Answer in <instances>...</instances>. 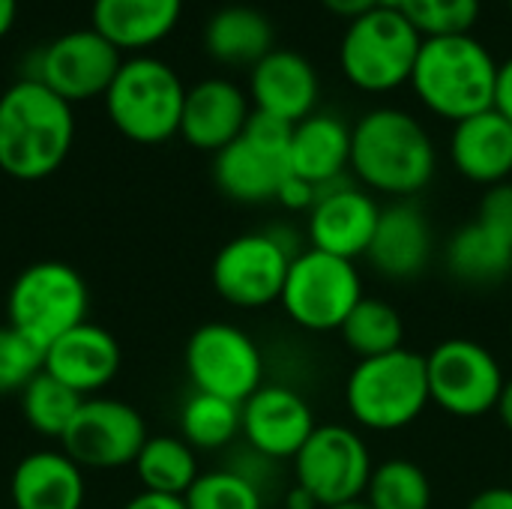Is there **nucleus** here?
<instances>
[{
	"label": "nucleus",
	"mask_w": 512,
	"mask_h": 509,
	"mask_svg": "<svg viewBox=\"0 0 512 509\" xmlns=\"http://www.w3.org/2000/svg\"><path fill=\"white\" fill-rule=\"evenodd\" d=\"M276 201H279L282 207H288V210H306V213H309V210L315 207V201H318V186H312V183H306V180L288 174V180L282 183Z\"/></svg>",
	"instance_id": "nucleus-36"
},
{
	"label": "nucleus",
	"mask_w": 512,
	"mask_h": 509,
	"mask_svg": "<svg viewBox=\"0 0 512 509\" xmlns=\"http://www.w3.org/2000/svg\"><path fill=\"white\" fill-rule=\"evenodd\" d=\"M339 336L357 360H372L405 348V321L393 303L363 297L339 327Z\"/></svg>",
	"instance_id": "nucleus-29"
},
{
	"label": "nucleus",
	"mask_w": 512,
	"mask_h": 509,
	"mask_svg": "<svg viewBox=\"0 0 512 509\" xmlns=\"http://www.w3.org/2000/svg\"><path fill=\"white\" fill-rule=\"evenodd\" d=\"M498 60L471 33L423 39L411 87L438 117L459 123L495 105Z\"/></svg>",
	"instance_id": "nucleus-3"
},
{
	"label": "nucleus",
	"mask_w": 512,
	"mask_h": 509,
	"mask_svg": "<svg viewBox=\"0 0 512 509\" xmlns=\"http://www.w3.org/2000/svg\"><path fill=\"white\" fill-rule=\"evenodd\" d=\"M429 396L456 420H480L498 411L504 393V369L498 357L477 339L453 336L426 354Z\"/></svg>",
	"instance_id": "nucleus-10"
},
{
	"label": "nucleus",
	"mask_w": 512,
	"mask_h": 509,
	"mask_svg": "<svg viewBox=\"0 0 512 509\" xmlns=\"http://www.w3.org/2000/svg\"><path fill=\"white\" fill-rule=\"evenodd\" d=\"M186 372L198 393L243 405L264 384V357L246 330L210 321L186 342Z\"/></svg>",
	"instance_id": "nucleus-12"
},
{
	"label": "nucleus",
	"mask_w": 512,
	"mask_h": 509,
	"mask_svg": "<svg viewBox=\"0 0 512 509\" xmlns=\"http://www.w3.org/2000/svg\"><path fill=\"white\" fill-rule=\"evenodd\" d=\"M432 405L426 357L399 348L384 357L357 360L345 381V408L366 432L408 429Z\"/></svg>",
	"instance_id": "nucleus-4"
},
{
	"label": "nucleus",
	"mask_w": 512,
	"mask_h": 509,
	"mask_svg": "<svg viewBox=\"0 0 512 509\" xmlns=\"http://www.w3.org/2000/svg\"><path fill=\"white\" fill-rule=\"evenodd\" d=\"M204 45L222 63L255 66L273 51V24L261 9L231 3L210 15L204 27Z\"/></svg>",
	"instance_id": "nucleus-27"
},
{
	"label": "nucleus",
	"mask_w": 512,
	"mask_h": 509,
	"mask_svg": "<svg viewBox=\"0 0 512 509\" xmlns=\"http://www.w3.org/2000/svg\"><path fill=\"white\" fill-rule=\"evenodd\" d=\"M183 0H93V27L117 48H147L171 33Z\"/></svg>",
	"instance_id": "nucleus-26"
},
{
	"label": "nucleus",
	"mask_w": 512,
	"mask_h": 509,
	"mask_svg": "<svg viewBox=\"0 0 512 509\" xmlns=\"http://www.w3.org/2000/svg\"><path fill=\"white\" fill-rule=\"evenodd\" d=\"M33 78L51 87L66 102L105 96L123 57L114 42H108L96 27H81L54 36L36 60Z\"/></svg>",
	"instance_id": "nucleus-16"
},
{
	"label": "nucleus",
	"mask_w": 512,
	"mask_h": 509,
	"mask_svg": "<svg viewBox=\"0 0 512 509\" xmlns=\"http://www.w3.org/2000/svg\"><path fill=\"white\" fill-rule=\"evenodd\" d=\"M147 438H150L147 423L132 405L120 399L90 396L81 402L60 444L63 453L78 468L111 471V468L135 465Z\"/></svg>",
	"instance_id": "nucleus-15"
},
{
	"label": "nucleus",
	"mask_w": 512,
	"mask_h": 509,
	"mask_svg": "<svg viewBox=\"0 0 512 509\" xmlns=\"http://www.w3.org/2000/svg\"><path fill=\"white\" fill-rule=\"evenodd\" d=\"M399 3L402 0H378V6H384V9H399Z\"/></svg>",
	"instance_id": "nucleus-45"
},
{
	"label": "nucleus",
	"mask_w": 512,
	"mask_h": 509,
	"mask_svg": "<svg viewBox=\"0 0 512 509\" xmlns=\"http://www.w3.org/2000/svg\"><path fill=\"white\" fill-rule=\"evenodd\" d=\"M465 509H512V486H492L471 498Z\"/></svg>",
	"instance_id": "nucleus-38"
},
{
	"label": "nucleus",
	"mask_w": 512,
	"mask_h": 509,
	"mask_svg": "<svg viewBox=\"0 0 512 509\" xmlns=\"http://www.w3.org/2000/svg\"><path fill=\"white\" fill-rule=\"evenodd\" d=\"M123 509H189L183 498L174 495H159V492H138L132 501H126Z\"/></svg>",
	"instance_id": "nucleus-39"
},
{
	"label": "nucleus",
	"mask_w": 512,
	"mask_h": 509,
	"mask_svg": "<svg viewBox=\"0 0 512 509\" xmlns=\"http://www.w3.org/2000/svg\"><path fill=\"white\" fill-rule=\"evenodd\" d=\"M495 414L501 417V423L507 426V432H512V378H507V384H504V393H501V402H498V411Z\"/></svg>",
	"instance_id": "nucleus-42"
},
{
	"label": "nucleus",
	"mask_w": 512,
	"mask_h": 509,
	"mask_svg": "<svg viewBox=\"0 0 512 509\" xmlns=\"http://www.w3.org/2000/svg\"><path fill=\"white\" fill-rule=\"evenodd\" d=\"M75 138L72 102L27 75L0 96V171L15 180L54 174Z\"/></svg>",
	"instance_id": "nucleus-2"
},
{
	"label": "nucleus",
	"mask_w": 512,
	"mask_h": 509,
	"mask_svg": "<svg viewBox=\"0 0 512 509\" xmlns=\"http://www.w3.org/2000/svg\"><path fill=\"white\" fill-rule=\"evenodd\" d=\"M243 432V408L222 396L192 393L180 411V438L192 450H222Z\"/></svg>",
	"instance_id": "nucleus-30"
},
{
	"label": "nucleus",
	"mask_w": 512,
	"mask_h": 509,
	"mask_svg": "<svg viewBox=\"0 0 512 509\" xmlns=\"http://www.w3.org/2000/svg\"><path fill=\"white\" fill-rule=\"evenodd\" d=\"M363 297V279L354 261L303 249L291 258L279 306L297 327L309 333H339Z\"/></svg>",
	"instance_id": "nucleus-9"
},
{
	"label": "nucleus",
	"mask_w": 512,
	"mask_h": 509,
	"mask_svg": "<svg viewBox=\"0 0 512 509\" xmlns=\"http://www.w3.org/2000/svg\"><path fill=\"white\" fill-rule=\"evenodd\" d=\"M444 264L462 285H498L512 276V183L489 186L474 222L462 225L444 246Z\"/></svg>",
	"instance_id": "nucleus-13"
},
{
	"label": "nucleus",
	"mask_w": 512,
	"mask_h": 509,
	"mask_svg": "<svg viewBox=\"0 0 512 509\" xmlns=\"http://www.w3.org/2000/svg\"><path fill=\"white\" fill-rule=\"evenodd\" d=\"M45 369V351L18 333L12 324L0 327V396L21 393Z\"/></svg>",
	"instance_id": "nucleus-35"
},
{
	"label": "nucleus",
	"mask_w": 512,
	"mask_h": 509,
	"mask_svg": "<svg viewBox=\"0 0 512 509\" xmlns=\"http://www.w3.org/2000/svg\"><path fill=\"white\" fill-rule=\"evenodd\" d=\"M288 162L294 177L318 189L345 180V171H351V126L336 114H309L294 123Z\"/></svg>",
	"instance_id": "nucleus-24"
},
{
	"label": "nucleus",
	"mask_w": 512,
	"mask_h": 509,
	"mask_svg": "<svg viewBox=\"0 0 512 509\" xmlns=\"http://www.w3.org/2000/svg\"><path fill=\"white\" fill-rule=\"evenodd\" d=\"M87 282L63 261H36L24 267L6 294V324L36 342L42 351L87 321Z\"/></svg>",
	"instance_id": "nucleus-7"
},
{
	"label": "nucleus",
	"mask_w": 512,
	"mask_h": 509,
	"mask_svg": "<svg viewBox=\"0 0 512 509\" xmlns=\"http://www.w3.org/2000/svg\"><path fill=\"white\" fill-rule=\"evenodd\" d=\"M510 3H512V0H510Z\"/></svg>",
	"instance_id": "nucleus-46"
},
{
	"label": "nucleus",
	"mask_w": 512,
	"mask_h": 509,
	"mask_svg": "<svg viewBox=\"0 0 512 509\" xmlns=\"http://www.w3.org/2000/svg\"><path fill=\"white\" fill-rule=\"evenodd\" d=\"M327 509H372V507L360 498V501H348V504H339V507H327Z\"/></svg>",
	"instance_id": "nucleus-44"
},
{
	"label": "nucleus",
	"mask_w": 512,
	"mask_h": 509,
	"mask_svg": "<svg viewBox=\"0 0 512 509\" xmlns=\"http://www.w3.org/2000/svg\"><path fill=\"white\" fill-rule=\"evenodd\" d=\"M381 219V204L348 180L318 189V201L309 210V249L330 252L357 261L369 252Z\"/></svg>",
	"instance_id": "nucleus-18"
},
{
	"label": "nucleus",
	"mask_w": 512,
	"mask_h": 509,
	"mask_svg": "<svg viewBox=\"0 0 512 509\" xmlns=\"http://www.w3.org/2000/svg\"><path fill=\"white\" fill-rule=\"evenodd\" d=\"M291 135L294 123L252 108L240 138L222 147L213 159V180L222 195L240 204L276 201L291 174Z\"/></svg>",
	"instance_id": "nucleus-8"
},
{
	"label": "nucleus",
	"mask_w": 512,
	"mask_h": 509,
	"mask_svg": "<svg viewBox=\"0 0 512 509\" xmlns=\"http://www.w3.org/2000/svg\"><path fill=\"white\" fill-rule=\"evenodd\" d=\"M135 474L144 492L183 498L198 480V456L180 435H150L135 459Z\"/></svg>",
	"instance_id": "nucleus-28"
},
{
	"label": "nucleus",
	"mask_w": 512,
	"mask_h": 509,
	"mask_svg": "<svg viewBox=\"0 0 512 509\" xmlns=\"http://www.w3.org/2000/svg\"><path fill=\"white\" fill-rule=\"evenodd\" d=\"M363 501L372 509H432V483L411 459H387L375 465Z\"/></svg>",
	"instance_id": "nucleus-32"
},
{
	"label": "nucleus",
	"mask_w": 512,
	"mask_h": 509,
	"mask_svg": "<svg viewBox=\"0 0 512 509\" xmlns=\"http://www.w3.org/2000/svg\"><path fill=\"white\" fill-rule=\"evenodd\" d=\"M438 168L426 126L402 108H375L351 126V171L366 192L411 201Z\"/></svg>",
	"instance_id": "nucleus-1"
},
{
	"label": "nucleus",
	"mask_w": 512,
	"mask_h": 509,
	"mask_svg": "<svg viewBox=\"0 0 512 509\" xmlns=\"http://www.w3.org/2000/svg\"><path fill=\"white\" fill-rule=\"evenodd\" d=\"M123 354L117 339L99 324H78L45 348V372L60 384L90 399L105 390L120 372Z\"/></svg>",
	"instance_id": "nucleus-20"
},
{
	"label": "nucleus",
	"mask_w": 512,
	"mask_h": 509,
	"mask_svg": "<svg viewBox=\"0 0 512 509\" xmlns=\"http://www.w3.org/2000/svg\"><path fill=\"white\" fill-rule=\"evenodd\" d=\"M15 12H18V0H0V36L12 27Z\"/></svg>",
	"instance_id": "nucleus-43"
},
{
	"label": "nucleus",
	"mask_w": 512,
	"mask_h": 509,
	"mask_svg": "<svg viewBox=\"0 0 512 509\" xmlns=\"http://www.w3.org/2000/svg\"><path fill=\"white\" fill-rule=\"evenodd\" d=\"M423 36L399 9L375 6L354 18L342 36L339 63L345 78L363 93H390L411 84Z\"/></svg>",
	"instance_id": "nucleus-6"
},
{
	"label": "nucleus",
	"mask_w": 512,
	"mask_h": 509,
	"mask_svg": "<svg viewBox=\"0 0 512 509\" xmlns=\"http://www.w3.org/2000/svg\"><path fill=\"white\" fill-rule=\"evenodd\" d=\"M252 117L246 93L228 78H204L186 87L180 135L207 153H219L246 129Z\"/></svg>",
	"instance_id": "nucleus-22"
},
{
	"label": "nucleus",
	"mask_w": 512,
	"mask_h": 509,
	"mask_svg": "<svg viewBox=\"0 0 512 509\" xmlns=\"http://www.w3.org/2000/svg\"><path fill=\"white\" fill-rule=\"evenodd\" d=\"M288 249L273 231H249L228 240L210 267L216 294L237 309H264L279 303L291 258Z\"/></svg>",
	"instance_id": "nucleus-14"
},
{
	"label": "nucleus",
	"mask_w": 512,
	"mask_h": 509,
	"mask_svg": "<svg viewBox=\"0 0 512 509\" xmlns=\"http://www.w3.org/2000/svg\"><path fill=\"white\" fill-rule=\"evenodd\" d=\"M399 12L423 39L471 33L480 18V0H402Z\"/></svg>",
	"instance_id": "nucleus-34"
},
{
	"label": "nucleus",
	"mask_w": 512,
	"mask_h": 509,
	"mask_svg": "<svg viewBox=\"0 0 512 509\" xmlns=\"http://www.w3.org/2000/svg\"><path fill=\"white\" fill-rule=\"evenodd\" d=\"M243 438L252 453L285 462L303 450L318 429L312 405L285 384H261L243 405Z\"/></svg>",
	"instance_id": "nucleus-17"
},
{
	"label": "nucleus",
	"mask_w": 512,
	"mask_h": 509,
	"mask_svg": "<svg viewBox=\"0 0 512 509\" xmlns=\"http://www.w3.org/2000/svg\"><path fill=\"white\" fill-rule=\"evenodd\" d=\"M498 114H504L512 123V57L498 63V81H495V105Z\"/></svg>",
	"instance_id": "nucleus-37"
},
{
	"label": "nucleus",
	"mask_w": 512,
	"mask_h": 509,
	"mask_svg": "<svg viewBox=\"0 0 512 509\" xmlns=\"http://www.w3.org/2000/svg\"><path fill=\"white\" fill-rule=\"evenodd\" d=\"M435 255V234L426 213L414 201H393L381 207L375 237L369 243V264L390 282H408L426 273Z\"/></svg>",
	"instance_id": "nucleus-19"
},
{
	"label": "nucleus",
	"mask_w": 512,
	"mask_h": 509,
	"mask_svg": "<svg viewBox=\"0 0 512 509\" xmlns=\"http://www.w3.org/2000/svg\"><path fill=\"white\" fill-rule=\"evenodd\" d=\"M249 93L255 111L273 114L288 123H300L309 114H315L321 84L309 57H303L300 51L273 48L252 66Z\"/></svg>",
	"instance_id": "nucleus-21"
},
{
	"label": "nucleus",
	"mask_w": 512,
	"mask_h": 509,
	"mask_svg": "<svg viewBox=\"0 0 512 509\" xmlns=\"http://www.w3.org/2000/svg\"><path fill=\"white\" fill-rule=\"evenodd\" d=\"M183 501L189 509H264L261 486L234 468L198 474Z\"/></svg>",
	"instance_id": "nucleus-33"
},
{
	"label": "nucleus",
	"mask_w": 512,
	"mask_h": 509,
	"mask_svg": "<svg viewBox=\"0 0 512 509\" xmlns=\"http://www.w3.org/2000/svg\"><path fill=\"white\" fill-rule=\"evenodd\" d=\"M21 396V414L24 423L45 438H63L66 429L72 426L84 396H78L75 390H69L66 384H60L54 375H48L45 369L18 393Z\"/></svg>",
	"instance_id": "nucleus-31"
},
{
	"label": "nucleus",
	"mask_w": 512,
	"mask_h": 509,
	"mask_svg": "<svg viewBox=\"0 0 512 509\" xmlns=\"http://www.w3.org/2000/svg\"><path fill=\"white\" fill-rule=\"evenodd\" d=\"M186 87L180 75L159 57H129L120 63L105 90L111 123L138 144H162L180 132Z\"/></svg>",
	"instance_id": "nucleus-5"
},
{
	"label": "nucleus",
	"mask_w": 512,
	"mask_h": 509,
	"mask_svg": "<svg viewBox=\"0 0 512 509\" xmlns=\"http://www.w3.org/2000/svg\"><path fill=\"white\" fill-rule=\"evenodd\" d=\"M450 162L465 180L486 189L507 183L512 174V123L495 108L453 123Z\"/></svg>",
	"instance_id": "nucleus-23"
},
{
	"label": "nucleus",
	"mask_w": 512,
	"mask_h": 509,
	"mask_svg": "<svg viewBox=\"0 0 512 509\" xmlns=\"http://www.w3.org/2000/svg\"><path fill=\"white\" fill-rule=\"evenodd\" d=\"M84 468L63 450H36L24 456L9 480L15 509H81L84 507Z\"/></svg>",
	"instance_id": "nucleus-25"
},
{
	"label": "nucleus",
	"mask_w": 512,
	"mask_h": 509,
	"mask_svg": "<svg viewBox=\"0 0 512 509\" xmlns=\"http://www.w3.org/2000/svg\"><path fill=\"white\" fill-rule=\"evenodd\" d=\"M375 462L360 432L327 423L312 432L303 450L294 456V480L321 509L360 501L372 480Z\"/></svg>",
	"instance_id": "nucleus-11"
},
{
	"label": "nucleus",
	"mask_w": 512,
	"mask_h": 509,
	"mask_svg": "<svg viewBox=\"0 0 512 509\" xmlns=\"http://www.w3.org/2000/svg\"><path fill=\"white\" fill-rule=\"evenodd\" d=\"M321 6L330 9V12L339 15V18L354 21V18H360V15H366V12H372V9L378 6V0H321Z\"/></svg>",
	"instance_id": "nucleus-40"
},
{
	"label": "nucleus",
	"mask_w": 512,
	"mask_h": 509,
	"mask_svg": "<svg viewBox=\"0 0 512 509\" xmlns=\"http://www.w3.org/2000/svg\"><path fill=\"white\" fill-rule=\"evenodd\" d=\"M285 509H321V504H318L306 489H300V486L294 483V489L285 495Z\"/></svg>",
	"instance_id": "nucleus-41"
}]
</instances>
